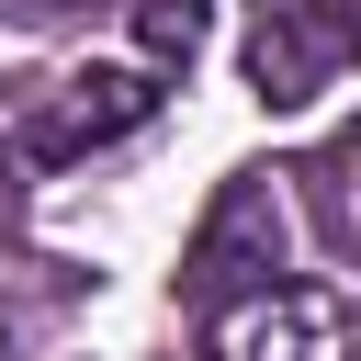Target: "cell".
Masks as SVG:
<instances>
[{"mask_svg":"<svg viewBox=\"0 0 361 361\" xmlns=\"http://www.w3.org/2000/svg\"><path fill=\"white\" fill-rule=\"evenodd\" d=\"M271 271H282V192L271 180H226L214 214H203V237H192V259H180V305L214 316V305H237Z\"/></svg>","mask_w":361,"mask_h":361,"instance_id":"1","label":"cell"},{"mask_svg":"<svg viewBox=\"0 0 361 361\" xmlns=\"http://www.w3.org/2000/svg\"><path fill=\"white\" fill-rule=\"evenodd\" d=\"M158 113V79L147 68H79V79H56V102L23 124V147L56 169V158H90V147H113L124 124H147Z\"/></svg>","mask_w":361,"mask_h":361,"instance_id":"2","label":"cell"},{"mask_svg":"<svg viewBox=\"0 0 361 361\" xmlns=\"http://www.w3.org/2000/svg\"><path fill=\"white\" fill-rule=\"evenodd\" d=\"M214 361H350V316H338V293L282 282L214 327Z\"/></svg>","mask_w":361,"mask_h":361,"instance_id":"3","label":"cell"},{"mask_svg":"<svg viewBox=\"0 0 361 361\" xmlns=\"http://www.w3.org/2000/svg\"><path fill=\"white\" fill-rule=\"evenodd\" d=\"M248 79H259L271 113L316 102V79H327V34L305 23V0H293V11H259V34H248Z\"/></svg>","mask_w":361,"mask_h":361,"instance_id":"4","label":"cell"},{"mask_svg":"<svg viewBox=\"0 0 361 361\" xmlns=\"http://www.w3.org/2000/svg\"><path fill=\"white\" fill-rule=\"evenodd\" d=\"M135 34H147V56H192L203 45V0H135Z\"/></svg>","mask_w":361,"mask_h":361,"instance_id":"5","label":"cell"},{"mask_svg":"<svg viewBox=\"0 0 361 361\" xmlns=\"http://www.w3.org/2000/svg\"><path fill=\"white\" fill-rule=\"evenodd\" d=\"M327 192H338V237L361 248V124H350V135L327 147Z\"/></svg>","mask_w":361,"mask_h":361,"instance_id":"6","label":"cell"},{"mask_svg":"<svg viewBox=\"0 0 361 361\" xmlns=\"http://www.w3.org/2000/svg\"><path fill=\"white\" fill-rule=\"evenodd\" d=\"M350 45H361V0H350Z\"/></svg>","mask_w":361,"mask_h":361,"instance_id":"7","label":"cell"},{"mask_svg":"<svg viewBox=\"0 0 361 361\" xmlns=\"http://www.w3.org/2000/svg\"><path fill=\"white\" fill-rule=\"evenodd\" d=\"M259 11H293V0H259Z\"/></svg>","mask_w":361,"mask_h":361,"instance_id":"8","label":"cell"}]
</instances>
